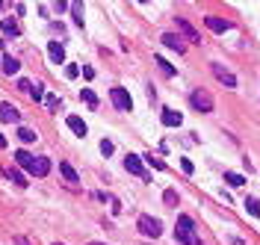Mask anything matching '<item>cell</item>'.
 I'll return each mask as SVG.
<instances>
[{
    "mask_svg": "<svg viewBox=\"0 0 260 245\" xmlns=\"http://www.w3.org/2000/svg\"><path fill=\"white\" fill-rule=\"evenodd\" d=\"M139 230H142L145 236L157 239V236L163 233V225H160V219H151V216H139Z\"/></svg>",
    "mask_w": 260,
    "mask_h": 245,
    "instance_id": "277c9868",
    "label": "cell"
},
{
    "mask_svg": "<svg viewBox=\"0 0 260 245\" xmlns=\"http://www.w3.org/2000/svg\"><path fill=\"white\" fill-rule=\"evenodd\" d=\"M245 210H248L251 216H260V201L257 198H245Z\"/></svg>",
    "mask_w": 260,
    "mask_h": 245,
    "instance_id": "cb8c5ba5",
    "label": "cell"
},
{
    "mask_svg": "<svg viewBox=\"0 0 260 245\" xmlns=\"http://www.w3.org/2000/svg\"><path fill=\"white\" fill-rule=\"evenodd\" d=\"M225 183H231V186H243L245 178H243V174H237V171H225Z\"/></svg>",
    "mask_w": 260,
    "mask_h": 245,
    "instance_id": "7402d4cb",
    "label": "cell"
},
{
    "mask_svg": "<svg viewBox=\"0 0 260 245\" xmlns=\"http://www.w3.org/2000/svg\"><path fill=\"white\" fill-rule=\"evenodd\" d=\"M0 68H3L6 74H18V68H21V62H18L15 56H3V59H0Z\"/></svg>",
    "mask_w": 260,
    "mask_h": 245,
    "instance_id": "9a60e30c",
    "label": "cell"
},
{
    "mask_svg": "<svg viewBox=\"0 0 260 245\" xmlns=\"http://www.w3.org/2000/svg\"><path fill=\"white\" fill-rule=\"evenodd\" d=\"M163 201H166L169 207H174V204H177V192H174V189H166V192H163Z\"/></svg>",
    "mask_w": 260,
    "mask_h": 245,
    "instance_id": "484cf974",
    "label": "cell"
},
{
    "mask_svg": "<svg viewBox=\"0 0 260 245\" xmlns=\"http://www.w3.org/2000/svg\"><path fill=\"white\" fill-rule=\"evenodd\" d=\"M174 21H177V27H180V33H183V36H187V39H190L192 45H201V36H198V30H195V27H192V24H190L187 18H180V15H177Z\"/></svg>",
    "mask_w": 260,
    "mask_h": 245,
    "instance_id": "8992f818",
    "label": "cell"
},
{
    "mask_svg": "<svg viewBox=\"0 0 260 245\" xmlns=\"http://www.w3.org/2000/svg\"><path fill=\"white\" fill-rule=\"evenodd\" d=\"M174 239L183 242V245H201L198 233H195V225L190 216H177V230H174Z\"/></svg>",
    "mask_w": 260,
    "mask_h": 245,
    "instance_id": "6da1fadb",
    "label": "cell"
},
{
    "mask_svg": "<svg viewBox=\"0 0 260 245\" xmlns=\"http://www.w3.org/2000/svg\"><path fill=\"white\" fill-rule=\"evenodd\" d=\"M190 103H192L198 113H210V110H213V98H210V92H204V89H195V92L190 95Z\"/></svg>",
    "mask_w": 260,
    "mask_h": 245,
    "instance_id": "3957f363",
    "label": "cell"
},
{
    "mask_svg": "<svg viewBox=\"0 0 260 245\" xmlns=\"http://www.w3.org/2000/svg\"><path fill=\"white\" fill-rule=\"evenodd\" d=\"M48 171H51V160H48V157H35V160H33L30 174H35V178H45Z\"/></svg>",
    "mask_w": 260,
    "mask_h": 245,
    "instance_id": "9c48e42d",
    "label": "cell"
},
{
    "mask_svg": "<svg viewBox=\"0 0 260 245\" xmlns=\"http://www.w3.org/2000/svg\"><path fill=\"white\" fill-rule=\"evenodd\" d=\"M83 77H86V80H92V77H95V71H92L89 65H83Z\"/></svg>",
    "mask_w": 260,
    "mask_h": 245,
    "instance_id": "d6a6232c",
    "label": "cell"
},
{
    "mask_svg": "<svg viewBox=\"0 0 260 245\" xmlns=\"http://www.w3.org/2000/svg\"><path fill=\"white\" fill-rule=\"evenodd\" d=\"M213 74H216V80H219V83H225L228 89H234V86H237V77L228 71L225 65H213Z\"/></svg>",
    "mask_w": 260,
    "mask_h": 245,
    "instance_id": "ba28073f",
    "label": "cell"
},
{
    "mask_svg": "<svg viewBox=\"0 0 260 245\" xmlns=\"http://www.w3.org/2000/svg\"><path fill=\"white\" fill-rule=\"evenodd\" d=\"M166 48H172V50H177V53H183V39L180 36H174V33H163V39H160Z\"/></svg>",
    "mask_w": 260,
    "mask_h": 245,
    "instance_id": "8fae6325",
    "label": "cell"
},
{
    "mask_svg": "<svg viewBox=\"0 0 260 245\" xmlns=\"http://www.w3.org/2000/svg\"><path fill=\"white\" fill-rule=\"evenodd\" d=\"M71 12H74V21L83 24V6H80V3H71Z\"/></svg>",
    "mask_w": 260,
    "mask_h": 245,
    "instance_id": "4316f807",
    "label": "cell"
},
{
    "mask_svg": "<svg viewBox=\"0 0 260 245\" xmlns=\"http://www.w3.org/2000/svg\"><path fill=\"white\" fill-rule=\"evenodd\" d=\"M48 56L53 59V65H62L65 62V48L59 42H48Z\"/></svg>",
    "mask_w": 260,
    "mask_h": 245,
    "instance_id": "30bf717a",
    "label": "cell"
},
{
    "mask_svg": "<svg viewBox=\"0 0 260 245\" xmlns=\"http://www.w3.org/2000/svg\"><path fill=\"white\" fill-rule=\"evenodd\" d=\"M18 139H21L24 145H30V142H35L39 136H35V130H30V127H18Z\"/></svg>",
    "mask_w": 260,
    "mask_h": 245,
    "instance_id": "ffe728a7",
    "label": "cell"
},
{
    "mask_svg": "<svg viewBox=\"0 0 260 245\" xmlns=\"http://www.w3.org/2000/svg\"><path fill=\"white\" fill-rule=\"evenodd\" d=\"M204 21H207V27H210V30H213V33H225V30H228V27H231V24H228V21H225V18H219V15H207V18H204Z\"/></svg>",
    "mask_w": 260,
    "mask_h": 245,
    "instance_id": "7c38bea8",
    "label": "cell"
},
{
    "mask_svg": "<svg viewBox=\"0 0 260 245\" xmlns=\"http://www.w3.org/2000/svg\"><path fill=\"white\" fill-rule=\"evenodd\" d=\"M0 30H3L6 36H18V33H21L18 21H9V18H3V21H0Z\"/></svg>",
    "mask_w": 260,
    "mask_h": 245,
    "instance_id": "ac0fdd59",
    "label": "cell"
},
{
    "mask_svg": "<svg viewBox=\"0 0 260 245\" xmlns=\"http://www.w3.org/2000/svg\"><path fill=\"white\" fill-rule=\"evenodd\" d=\"M59 171H62V178L68 180V183H80V178H77V171H74L68 163H59Z\"/></svg>",
    "mask_w": 260,
    "mask_h": 245,
    "instance_id": "e0dca14e",
    "label": "cell"
},
{
    "mask_svg": "<svg viewBox=\"0 0 260 245\" xmlns=\"http://www.w3.org/2000/svg\"><path fill=\"white\" fill-rule=\"evenodd\" d=\"M0 121H6V124H18L21 121V113H18V107H12V103H0Z\"/></svg>",
    "mask_w": 260,
    "mask_h": 245,
    "instance_id": "52a82bcc",
    "label": "cell"
},
{
    "mask_svg": "<svg viewBox=\"0 0 260 245\" xmlns=\"http://www.w3.org/2000/svg\"><path fill=\"white\" fill-rule=\"evenodd\" d=\"M3 148H6V136H3V133H0V151H3Z\"/></svg>",
    "mask_w": 260,
    "mask_h": 245,
    "instance_id": "e575fe53",
    "label": "cell"
},
{
    "mask_svg": "<svg viewBox=\"0 0 260 245\" xmlns=\"http://www.w3.org/2000/svg\"><path fill=\"white\" fill-rule=\"evenodd\" d=\"M0 45H3V42H0Z\"/></svg>",
    "mask_w": 260,
    "mask_h": 245,
    "instance_id": "74e56055",
    "label": "cell"
},
{
    "mask_svg": "<svg viewBox=\"0 0 260 245\" xmlns=\"http://www.w3.org/2000/svg\"><path fill=\"white\" fill-rule=\"evenodd\" d=\"M101 154H104V157L113 154V142H106V139H104V142H101Z\"/></svg>",
    "mask_w": 260,
    "mask_h": 245,
    "instance_id": "f1b7e54d",
    "label": "cell"
},
{
    "mask_svg": "<svg viewBox=\"0 0 260 245\" xmlns=\"http://www.w3.org/2000/svg\"><path fill=\"white\" fill-rule=\"evenodd\" d=\"M180 121H183L180 113H174V110H163V124H166V127H180Z\"/></svg>",
    "mask_w": 260,
    "mask_h": 245,
    "instance_id": "5bb4252c",
    "label": "cell"
},
{
    "mask_svg": "<svg viewBox=\"0 0 260 245\" xmlns=\"http://www.w3.org/2000/svg\"><path fill=\"white\" fill-rule=\"evenodd\" d=\"M65 124H68V130H74L77 136H86V124H83V118H77V115H68V118H65Z\"/></svg>",
    "mask_w": 260,
    "mask_h": 245,
    "instance_id": "4fadbf2b",
    "label": "cell"
},
{
    "mask_svg": "<svg viewBox=\"0 0 260 245\" xmlns=\"http://www.w3.org/2000/svg\"><path fill=\"white\" fill-rule=\"evenodd\" d=\"M154 62H157V65H160V71H163V74H166V77H174V65H169V62H166V59H163V56H157V59H154Z\"/></svg>",
    "mask_w": 260,
    "mask_h": 245,
    "instance_id": "603a6c76",
    "label": "cell"
},
{
    "mask_svg": "<svg viewBox=\"0 0 260 245\" xmlns=\"http://www.w3.org/2000/svg\"><path fill=\"white\" fill-rule=\"evenodd\" d=\"M18 89H21V92H27V95H30V92H33V83H30V80H18Z\"/></svg>",
    "mask_w": 260,
    "mask_h": 245,
    "instance_id": "1f68e13d",
    "label": "cell"
},
{
    "mask_svg": "<svg viewBox=\"0 0 260 245\" xmlns=\"http://www.w3.org/2000/svg\"><path fill=\"white\" fill-rule=\"evenodd\" d=\"M30 98H33V100H42V98H45V86H42V83H35V86H33V92H30Z\"/></svg>",
    "mask_w": 260,
    "mask_h": 245,
    "instance_id": "d4e9b609",
    "label": "cell"
},
{
    "mask_svg": "<svg viewBox=\"0 0 260 245\" xmlns=\"http://www.w3.org/2000/svg\"><path fill=\"white\" fill-rule=\"evenodd\" d=\"M3 174H6V178L12 180V183H18V186H27V178H24V174L15 168V165H9V168H3Z\"/></svg>",
    "mask_w": 260,
    "mask_h": 245,
    "instance_id": "2e32d148",
    "label": "cell"
},
{
    "mask_svg": "<svg viewBox=\"0 0 260 245\" xmlns=\"http://www.w3.org/2000/svg\"><path fill=\"white\" fill-rule=\"evenodd\" d=\"M109 100H113V103H116V110H121V113H130V110H133V98H130V92H127V89H121V86L109 89Z\"/></svg>",
    "mask_w": 260,
    "mask_h": 245,
    "instance_id": "7a4b0ae2",
    "label": "cell"
},
{
    "mask_svg": "<svg viewBox=\"0 0 260 245\" xmlns=\"http://www.w3.org/2000/svg\"><path fill=\"white\" fill-rule=\"evenodd\" d=\"M124 168L130 174H136V178H142V180H151V178H148V171L142 168V157H136V154H127L124 157Z\"/></svg>",
    "mask_w": 260,
    "mask_h": 245,
    "instance_id": "5b68a950",
    "label": "cell"
},
{
    "mask_svg": "<svg viewBox=\"0 0 260 245\" xmlns=\"http://www.w3.org/2000/svg\"><path fill=\"white\" fill-rule=\"evenodd\" d=\"M53 245H59V242H53Z\"/></svg>",
    "mask_w": 260,
    "mask_h": 245,
    "instance_id": "8d00e7d4",
    "label": "cell"
},
{
    "mask_svg": "<svg viewBox=\"0 0 260 245\" xmlns=\"http://www.w3.org/2000/svg\"><path fill=\"white\" fill-rule=\"evenodd\" d=\"M145 160H148V163H151V165H154V168H160V171H163V168H166V163H163V160H157V157H145Z\"/></svg>",
    "mask_w": 260,
    "mask_h": 245,
    "instance_id": "4dcf8cb0",
    "label": "cell"
},
{
    "mask_svg": "<svg viewBox=\"0 0 260 245\" xmlns=\"http://www.w3.org/2000/svg\"><path fill=\"white\" fill-rule=\"evenodd\" d=\"M77 74H80V68H77V65H68V68H65V77H71V80H74Z\"/></svg>",
    "mask_w": 260,
    "mask_h": 245,
    "instance_id": "f546056e",
    "label": "cell"
},
{
    "mask_svg": "<svg viewBox=\"0 0 260 245\" xmlns=\"http://www.w3.org/2000/svg\"><path fill=\"white\" fill-rule=\"evenodd\" d=\"M80 98L89 103V110H98V95H95L92 89H83V92H80Z\"/></svg>",
    "mask_w": 260,
    "mask_h": 245,
    "instance_id": "44dd1931",
    "label": "cell"
},
{
    "mask_svg": "<svg viewBox=\"0 0 260 245\" xmlns=\"http://www.w3.org/2000/svg\"><path fill=\"white\" fill-rule=\"evenodd\" d=\"M89 245H106V242H89Z\"/></svg>",
    "mask_w": 260,
    "mask_h": 245,
    "instance_id": "d590c367",
    "label": "cell"
},
{
    "mask_svg": "<svg viewBox=\"0 0 260 245\" xmlns=\"http://www.w3.org/2000/svg\"><path fill=\"white\" fill-rule=\"evenodd\" d=\"M33 160H35L33 154H27V151H15V163H18L21 168H27V171H30V165H33Z\"/></svg>",
    "mask_w": 260,
    "mask_h": 245,
    "instance_id": "d6986e66",
    "label": "cell"
},
{
    "mask_svg": "<svg viewBox=\"0 0 260 245\" xmlns=\"http://www.w3.org/2000/svg\"><path fill=\"white\" fill-rule=\"evenodd\" d=\"M45 103H48V110H59V98H56V95H48Z\"/></svg>",
    "mask_w": 260,
    "mask_h": 245,
    "instance_id": "83f0119b",
    "label": "cell"
},
{
    "mask_svg": "<svg viewBox=\"0 0 260 245\" xmlns=\"http://www.w3.org/2000/svg\"><path fill=\"white\" fill-rule=\"evenodd\" d=\"M15 242H18V245H35V242H30L27 236H15Z\"/></svg>",
    "mask_w": 260,
    "mask_h": 245,
    "instance_id": "836d02e7",
    "label": "cell"
}]
</instances>
